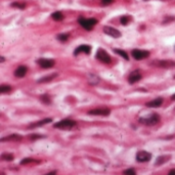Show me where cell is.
<instances>
[{
    "label": "cell",
    "instance_id": "obj_1",
    "mask_svg": "<svg viewBox=\"0 0 175 175\" xmlns=\"http://www.w3.org/2000/svg\"><path fill=\"white\" fill-rule=\"evenodd\" d=\"M139 123L143 124V125H147V126H154L156 125L157 123H159L160 121V116L159 114H151L149 116H147V117H141L139 118Z\"/></svg>",
    "mask_w": 175,
    "mask_h": 175
},
{
    "label": "cell",
    "instance_id": "obj_2",
    "mask_svg": "<svg viewBox=\"0 0 175 175\" xmlns=\"http://www.w3.org/2000/svg\"><path fill=\"white\" fill-rule=\"evenodd\" d=\"M149 65L155 68H161V69H172L175 68V62L169 61V59H157L151 62Z\"/></svg>",
    "mask_w": 175,
    "mask_h": 175
},
{
    "label": "cell",
    "instance_id": "obj_3",
    "mask_svg": "<svg viewBox=\"0 0 175 175\" xmlns=\"http://www.w3.org/2000/svg\"><path fill=\"white\" fill-rule=\"evenodd\" d=\"M78 23L80 26H82L83 28L86 31H90L93 29V27L97 24V19L94 17H91V19H85L83 17H80L78 19Z\"/></svg>",
    "mask_w": 175,
    "mask_h": 175
},
{
    "label": "cell",
    "instance_id": "obj_4",
    "mask_svg": "<svg viewBox=\"0 0 175 175\" xmlns=\"http://www.w3.org/2000/svg\"><path fill=\"white\" fill-rule=\"evenodd\" d=\"M76 126V122L73 120L70 119H65L62 120V121L57 122L53 125L54 128H57V129H63V130H70L72 128H74Z\"/></svg>",
    "mask_w": 175,
    "mask_h": 175
},
{
    "label": "cell",
    "instance_id": "obj_5",
    "mask_svg": "<svg viewBox=\"0 0 175 175\" xmlns=\"http://www.w3.org/2000/svg\"><path fill=\"white\" fill-rule=\"evenodd\" d=\"M95 56H96V58L98 61L104 64H110L111 62H112V58H111L110 54L104 49H102V48H98V49H97L96 55Z\"/></svg>",
    "mask_w": 175,
    "mask_h": 175
},
{
    "label": "cell",
    "instance_id": "obj_6",
    "mask_svg": "<svg viewBox=\"0 0 175 175\" xmlns=\"http://www.w3.org/2000/svg\"><path fill=\"white\" fill-rule=\"evenodd\" d=\"M151 159V154L147 151H139L136 154V161L139 163L149 162Z\"/></svg>",
    "mask_w": 175,
    "mask_h": 175
},
{
    "label": "cell",
    "instance_id": "obj_7",
    "mask_svg": "<svg viewBox=\"0 0 175 175\" xmlns=\"http://www.w3.org/2000/svg\"><path fill=\"white\" fill-rule=\"evenodd\" d=\"M131 54L136 61H141L143 58L149 56V50H143V49H133Z\"/></svg>",
    "mask_w": 175,
    "mask_h": 175
},
{
    "label": "cell",
    "instance_id": "obj_8",
    "mask_svg": "<svg viewBox=\"0 0 175 175\" xmlns=\"http://www.w3.org/2000/svg\"><path fill=\"white\" fill-rule=\"evenodd\" d=\"M37 64L43 69H49V68L53 67L55 62L52 58H39L37 59Z\"/></svg>",
    "mask_w": 175,
    "mask_h": 175
},
{
    "label": "cell",
    "instance_id": "obj_9",
    "mask_svg": "<svg viewBox=\"0 0 175 175\" xmlns=\"http://www.w3.org/2000/svg\"><path fill=\"white\" fill-rule=\"evenodd\" d=\"M88 114L93 116H109L111 114V110L108 108H96L89 111Z\"/></svg>",
    "mask_w": 175,
    "mask_h": 175
},
{
    "label": "cell",
    "instance_id": "obj_10",
    "mask_svg": "<svg viewBox=\"0 0 175 175\" xmlns=\"http://www.w3.org/2000/svg\"><path fill=\"white\" fill-rule=\"evenodd\" d=\"M104 32L106 33L107 35H109V36L113 37V38H120L122 35L119 30H117V29L113 28V27H110V26H104Z\"/></svg>",
    "mask_w": 175,
    "mask_h": 175
},
{
    "label": "cell",
    "instance_id": "obj_11",
    "mask_svg": "<svg viewBox=\"0 0 175 175\" xmlns=\"http://www.w3.org/2000/svg\"><path fill=\"white\" fill-rule=\"evenodd\" d=\"M141 78H142V76H141L140 72H139V71H133V72H131V73H130L129 77H128V82H129L130 84H134V83L138 82Z\"/></svg>",
    "mask_w": 175,
    "mask_h": 175
},
{
    "label": "cell",
    "instance_id": "obj_12",
    "mask_svg": "<svg viewBox=\"0 0 175 175\" xmlns=\"http://www.w3.org/2000/svg\"><path fill=\"white\" fill-rule=\"evenodd\" d=\"M91 52V47L89 45H86V44H83V45L78 46L77 48L74 51V55H78L79 53H86V54H90Z\"/></svg>",
    "mask_w": 175,
    "mask_h": 175
},
{
    "label": "cell",
    "instance_id": "obj_13",
    "mask_svg": "<svg viewBox=\"0 0 175 175\" xmlns=\"http://www.w3.org/2000/svg\"><path fill=\"white\" fill-rule=\"evenodd\" d=\"M22 139H23L22 135H19V134H17V133H13V134H10V135H8V136L2 137L0 140L2 141V142H5V141H21Z\"/></svg>",
    "mask_w": 175,
    "mask_h": 175
},
{
    "label": "cell",
    "instance_id": "obj_14",
    "mask_svg": "<svg viewBox=\"0 0 175 175\" xmlns=\"http://www.w3.org/2000/svg\"><path fill=\"white\" fill-rule=\"evenodd\" d=\"M50 122H52L51 118H45V119L41 120V121H38V122H36V123H33V124H31V125H29L28 128H29V129H33V128L41 127V126L46 125V124L50 123Z\"/></svg>",
    "mask_w": 175,
    "mask_h": 175
},
{
    "label": "cell",
    "instance_id": "obj_15",
    "mask_svg": "<svg viewBox=\"0 0 175 175\" xmlns=\"http://www.w3.org/2000/svg\"><path fill=\"white\" fill-rule=\"evenodd\" d=\"M27 72H28V68L26 66H19L15 72V76L17 78H23L26 76Z\"/></svg>",
    "mask_w": 175,
    "mask_h": 175
},
{
    "label": "cell",
    "instance_id": "obj_16",
    "mask_svg": "<svg viewBox=\"0 0 175 175\" xmlns=\"http://www.w3.org/2000/svg\"><path fill=\"white\" fill-rule=\"evenodd\" d=\"M163 104V98L162 97H158V98H155V100H151V102H147L145 106L149 107V108H159Z\"/></svg>",
    "mask_w": 175,
    "mask_h": 175
},
{
    "label": "cell",
    "instance_id": "obj_17",
    "mask_svg": "<svg viewBox=\"0 0 175 175\" xmlns=\"http://www.w3.org/2000/svg\"><path fill=\"white\" fill-rule=\"evenodd\" d=\"M57 76V74L56 73H53L51 74V75H46V76H43L42 78H40V79H38V81L37 82L38 83H46V82H50V81H52L54 79V78Z\"/></svg>",
    "mask_w": 175,
    "mask_h": 175
},
{
    "label": "cell",
    "instance_id": "obj_18",
    "mask_svg": "<svg viewBox=\"0 0 175 175\" xmlns=\"http://www.w3.org/2000/svg\"><path fill=\"white\" fill-rule=\"evenodd\" d=\"M169 160H170V156H160V157H158L157 160H156L155 165L156 166H160V165L168 162Z\"/></svg>",
    "mask_w": 175,
    "mask_h": 175
},
{
    "label": "cell",
    "instance_id": "obj_19",
    "mask_svg": "<svg viewBox=\"0 0 175 175\" xmlns=\"http://www.w3.org/2000/svg\"><path fill=\"white\" fill-rule=\"evenodd\" d=\"M51 17L54 19V21H56V22H61V21L64 19V15L61 12V11H54V12L51 15Z\"/></svg>",
    "mask_w": 175,
    "mask_h": 175
},
{
    "label": "cell",
    "instance_id": "obj_20",
    "mask_svg": "<svg viewBox=\"0 0 175 175\" xmlns=\"http://www.w3.org/2000/svg\"><path fill=\"white\" fill-rule=\"evenodd\" d=\"M88 80H89V83H90L91 85H95L98 83V81H100V78L97 77L96 75H93V74H90V75H88Z\"/></svg>",
    "mask_w": 175,
    "mask_h": 175
},
{
    "label": "cell",
    "instance_id": "obj_21",
    "mask_svg": "<svg viewBox=\"0 0 175 175\" xmlns=\"http://www.w3.org/2000/svg\"><path fill=\"white\" fill-rule=\"evenodd\" d=\"M40 100H41L43 104H51V98H50V96L47 94V93H45V94H43L41 97H40Z\"/></svg>",
    "mask_w": 175,
    "mask_h": 175
},
{
    "label": "cell",
    "instance_id": "obj_22",
    "mask_svg": "<svg viewBox=\"0 0 175 175\" xmlns=\"http://www.w3.org/2000/svg\"><path fill=\"white\" fill-rule=\"evenodd\" d=\"M11 91V87L8 86V85H1L0 86V93L1 94H6V93H9Z\"/></svg>",
    "mask_w": 175,
    "mask_h": 175
},
{
    "label": "cell",
    "instance_id": "obj_23",
    "mask_svg": "<svg viewBox=\"0 0 175 175\" xmlns=\"http://www.w3.org/2000/svg\"><path fill=\"white\" fill-rule=\"evenodd\" d=\"M114 51L116 52V53L119 54V55H121L122 57L125 58L126 61H128V59H129V56H128V54L126 53V51H124V50H122V49H118V48H115Z\"/></svg>",
    "mask_w": 175,
    "mask_h": 175
},
{
    "label": "cell",
    "instance_id": "obj_24",
    "mask_svg": "<svg viewBox=\"0 0 175 175\" xmlns=\"http://www.w3.org/2000/svg\"><path fill=\"white\" fill-rule=\"evenodd\" d=\"M69 37H70V34H68V33H63V34H58L57 36H56V38H57L59 41L65 42L69 39Z\"/></svg>",
    "mask_w": 175,
    "mask_h": 175
},
{
    "label": "cell",
    "instance_id": "obj_25",
    "mask_svg": "<svg viewBox=\"0 0 175 175\" xmlns=\"http://www.w3.org/2000/svg\"><path fill=\"white\" fill-rule=\"evenodd\" d=\"M1 159H2L3 161H12L13 159H15V157H13L12 154H2V156H1Z\"/></svg>",
    "mask_w": 175,
    "mask_h": 175
},
{
    "label": "cell",
    "instance_id": "obj_26",
    "mask_svg": "<svg viewBox=\"0 0 175 175\" xmlns=\"http://www.w3.org/2000/svg\"><path fill=\"white\" fill-rule=\"evenodd\" d=\"M11 6L12 7H17L19 9H24L26 7V3L24 2H13L11 3Z\"/></svg>",
    "mask_w": 175,
    "mask_h": 175
},
{
    "label": "cell",
    "instance_id": "obj_27",
    "mask_svg": "<svg viewBox=\"0 0 175 175\" xmlns=\"http://www.w3.org/2000/svg\"><path fill=\"white\" fill-rule=\"evenodd\" d=\"M120 22H121V24L123 25V26H126V25H128V23L130 22V17H128V15H123V17H121V19H120Z\"/></svg>",
    "mask_w": 175,
    "mask_h": 175
},
{
    "label": "cell",
    "instance_id": "obj_28",
    "mask_svg": "<svg viewBox=\"0 0 175 175\" xmlns=\"http://www.w3.org/2000/svg\"><path fill=\"white\" fill-rule=\"evenodd\" d=\"M34 162H38V161H35L34 159H32V158H26V159H24V160L21 161V165H27V164H29V163H34Z\"/></svg>",
    "mask_w": 175,
    "mask_h": 175
},
{
    "label": "cell",
    "instance_id": "obj_29",
    "mask_svg": "<svg viewBox=\"0 0 175 175\" xmlns=\"http://www.w3.org/2000/svg\"><path fill=\"white\" fill-rule=\"evenodd\" d=\"M124 175H136V172L133 168H129V169H126L125 171L123 172Z\"/></svg>",
    "mask_w": 175,
    "mask_h": 175
},
{
    "label": "cell",
    "instance_id": "obj_30",
    "mask_svg": "<svg viewBox=\"0 0 175 175\" xmlns=\"http://www.w3.org/2000/svg\"><path fill=\"white\" fill-rule=\"evenodd\" d=\"M113 3V0H102V4L104 6H107V5H110Z\"/></svg>",
    "mask_w": 175,
    "mask_h": 175
},
{
    "label": "cell",
    "instance_id": "obj_31",
    "mask_svg": "<svg viewBox=\"0 0 175 175\" xmlns=\"http://www.w3.org/2000/svg\"><path fill=\"white\" fill-rule=\"evenodd\" d=\"M41 137H44V136H42V135H31L30 136V138L31 139H36V138H41Z\"/></svg>",
    "mask_w": 175,
    "mask_h": 175
},
{
    "label": "cell",
    "instance_id": "obj_32",
    "mask_svg": "<svg viewBox=\"0 0 175 175\" xmlns=\"http://www.w3.org/2000/svg\"><path fill=\"white\" fill-rule=\"evenodd\" d=\"M168 175H175V169H172V170L169 171Z\"/></svg>",
    "mask_w": 175,
    "mask_h": 175
},
{
    "label": "cell",
    "instance_id": "obj_33",
    "mask_svg": "<svg viewBox=\"0 0 175 175\" xmlns=\"http://www.w3.org/2000/svg\"><path fill=\"white\" fill-rule=\"evenodd\" d=\"M45 175H56V171H51V172L47 173V174H45Z\"/></svg>",
    "mask_w": 175,
    "mask_h": 175
},
{
    "label": "cell",
    "instance_id": "obj_34",
    "mask_svg": "<svg viewBox=\"0 0 175 175\" xmlns=\"http://www.w3.org/2000/svg\"><path fill=\"white\" fill-rule=\"evenodd\" d=\"M4 61H5V58L3 57V56H1V58H0V62H1V63H3Z\"/></svg>",
    "mask_w": 175,
    "mask_h": 175
},
{
    "label": "cell",
    "instance_id": "obj_35",
    "mask_svg": "<svg viewBox=\"0 0 175 175\" xmlns=\"http://www.w3.org/2000/svg\"><path fill=\"white\" fill-rule=\"evenodd\" d=\"M171 100H175V93H174V94H173V95H172V96H171Z\"/></svg>",
    "mask_w": 175,
    "mask_h": 175
},
{
    "label": "cell",
    "instance_id": "obj_36",
    "mask_svg": "<svg viewBox=\"0 0 175 175\" xmlns=\"http://www.w3.org/2000/svg\"><path fill=\"white\" fill-rule=\"evenodd\" d=\"M162 1H167V0H162Z\"/></svg>",
    "mask_w": 175,
    "mask_h": 175
}]
</instances>
